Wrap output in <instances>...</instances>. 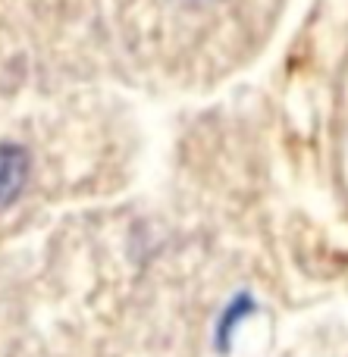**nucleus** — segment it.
<instances>
[{
  "label": "nucleus",
  "mask_w": 348,
  "mask_h": 357,
  "mask_svg": "<svg viewBox=\"0 0 348 357\" xmlns=\"http://www.w3.org/2000/svg\"><path fill=\"white\" fill-rule=\"evenodd\" d=\"M29 176V157L19 144H3L0 148V210L16 204L19 191L25 188Z\"/></svg>",
  "instance_id": "nucleus-1"
}]
</instances>
